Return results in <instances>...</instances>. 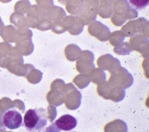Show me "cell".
Listing matches in <instances>:
<instances>
[{
	"instance_id": "5",
	"label": "cell",
	"mask_w": 149,
	"mask_h": 132,
	"mask_svg": "<svg viewBox=\"0 0 149 132\" xmlns=\"http://www.w3.org/2000/svg\"><path fill=\"white\" fill-rule=\"evenodd\" d=\"M10 21L17 28H26V18L24 17L23 14L14 12L10 16Z\"/></svg>"
},
{
	"instance_id": "1",
	"label": "cell",
	"mask_w": 149,
	"mask_h": 132,
	"mask_svg": "<svg viewBox=\"0 0 149 132\" xmlns=\"http://www.w3.org/2000/svg\"><path fill=\"white\" fill-rule=\"evenodd\" d=\"M23 123L29 132H40L47 124L45 111L43 108L30 109L25 113Z\"/></svg>"
},
{
	"instance_id": "7",
	"label": "cell",
	"mask_w": 149,
	"mask_h": 132,
	"mask_svg": "<svg viewBox=\"0 0 149 132\" xmlns=\"http://www.w3.org/2000/svg\"><path fill=\"white\" fill-rule=\"evenodd\" d=\"M129 2L134 9L141 10L148 5L149 0H129Z\"/></svg>"
},
{
	"instance_id": "9",
	"label": "cell",
	"mask_w": 149,
	"mask_h": 132,
	"mask_svg": "<svg viewBox=\"0 0 149 132\" xmlns=\"http://www.w3.org/2000/svg\"><path fill=\"white\" fill-rule=\"evenodd\" d=\"M12 0H1L0 2H2V3H8L9 2H10Z\"/></svg>"
},
{
	"instance_id": "10",
	"label": "cell",
	"mask_w": 149,
	"mask_h": 132,
	"mask_svg": "<svg viewBox=\"0 0 149 132\" xmlns=\"http://www.w3.org/2000/svg\"><path fill=\"white\" fill-rule=\"evenodd\" d=\"M0 1H1V0H0Z\"/></svg>"
},
{
	"instance_id": "6",
	"label": "cell",
	"mask_w": 149,
	"mask_h": 132,
	"mask_svg": "<svg viewBox=\"0 0 149 132\" xmlns=\"http://www.w3.org/2000/svg\"><path fill=\"white\" fill-rule=\"evenodd\" d=\"M29 4L30 2L27 0L19 1L15 3L14 10L16 13L24 14L29 9Z\"/></svg>"
},
{
	"instance_id": "8",
	"label": "cell",
	"mask_w": 149,
	"mask_h": 132,
	"mask_svg": "<svg viewBox=\"0 0 149 132\" xmlns=\"http://www.w3.org/2000/svg\"><path fill=\"white\" fill-rule=\"evenodd\" d=\"M3 27H4V23H3V21L2 20V19L0 17V36L1 35V34H2Z\"/></svg>"
},
{
	"instance_id": "2",
	"label": "cell",
	"mask_w": 149,
	"mask_h": 132,
	"mask_svg": "<svg viewBox=\"0 0 149 132\" xmlns=\"http://www.w3.org/2000/svg\"><path fill=\"white\" fill-rule=\"evenodd\" d=\"M76 119L71 115L65 114L59 118L46 129L45 132H60L61 130L70 131L77 126Z\"/></svg>"
},
{
	"instance_id": "3",
	"label": "cell",
	"mask_w": 149,
	"mask_h": 132,
	"mask_svg": "<svg viewBox=\"0 0 149 132\" xmlns=\"http://www.w3.org/2000/svg\"><path fill=\"white\" fill-rule=\"evenodd\" d=\"M1 123L3 126L13 130L20 127L23 123L21 113L14 108L6 109L1 115Z\"/></svg>"
},
{
	"instance_id": "4",
	"label": "cell",
	"mask_w": 149,
	"mask_h": 132,
	"mask_svg": "<svg viewBox=\"0 0 149 132\" xmlns=\"http://www.w3.org/2000/svg\"><path fill=\"white\" fill-rule=\"evenodd\" d=\"M17 30H16L13 25H8L4 26L1 36L2 38L6 41L13 42L17 40Z\"/></svg>"
}]
</instances>
